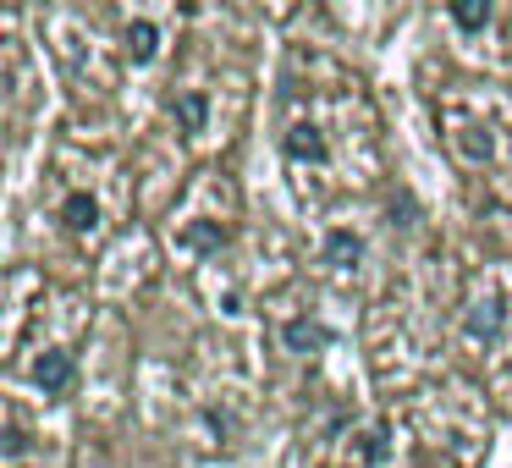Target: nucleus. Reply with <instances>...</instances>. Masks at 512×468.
<instances>
[{"mask_svg": "<svg viewBox=\"0 0 512 468\" xmlns=\"http://www.w3.org/2000/svg\"><path fill=\"white\" fill-rule=\"evenodd\" d=\"M507 292L496 281H479L474 292L463 298V314H457V342L468 347L474 358H485L490 347L501 342V325H507Z\"/></svg>", "mask_w": 512, "mask_h": 468, "instance_id": "f257e3e1", "label": "nucleus"}, {"mask_svg": "<svg viewBox=\"0 0 512 468\" xmlns=\"http://www.w3.org/2000/svg\"><path fill=\"white\" fill-rule=\"evenodd\" d=\"M226 237H232V210L210 215V210H199V199H188V210L171 215V248H182V259L221 254Z\"/></svg>", "mask_w": 512, "mask_h": 468, "instance_id": "f03ea898", "label": "nucleus"}, {"mask_svg": "<svg viewBox=\"0 0 512 468\" xmlns=\"http://www.w3.org/2000/svg\"><path fill=\"white\" fill-rule=\"evenodd\" d=\"M56 226L67 237H78V243H100L105 237V204L94 188H83V182H67L56 199Z\"/></svg>", "mask_w": 512, "mask_h": 468, "instance_id": "7ed1b4c3", "label": "nucleus"}, {"mask_svg": "<svg viewBox=\"0 0 512 468\" xmlns=\"http://www.w3.org/2000/svg\"><path fill=\"white\" fill-rule=\"evenodd\" d=\"M281 155L292 160L298 171H325L331 166V133H325L320 116H292L287 127H281Z\"/></svg>", "mask_w": 512, "mask_h": 468, "instance_id": "20e7f679", "label": "nucleus"}, {"mask_svg": "<svg viewBox=\"0 0 512 468\" xmlns=\"http://www.w3.org/2000/svg\"><path fill=\"white\" fill-rule=\"evenodd\" d=\"M171 127H177L188 144H204L215 133V89L210 83H182L171 94Z\"/></svg>", "mask_w": 512, "mask_h": 468, "instance_id": "39448f33", "label": "nucleus"}, {"mask_svg": "<svg viewBox=\"0 0 512 468\" xmlns=\"http://www.w3.org/2000/svg\"><path fill=\"white\" fill-rule=\"evenodd\" d=\"M28 375H34L39 397L56 402V397H67V391L78 386V358H72L67 342H45L34 358H28Z\"/></svg>", "mask_w": 512, "mask_h": 468, "instance_id": "423d86ee", "label": "nucleus"}, {"mask_svg": "<svg viewBox=\"0 0 512 468\" xmlns=\"http://www.w3.org/2000/svg\"><path fill=\"white\" fill-rule=\"evenodd\" d=\"M160 45H166V28H160L155 17H144V12L122 28V56L133 61V67H149V61L160 56Z\"/></svg>", "mask_w": 512, "mask_h": 468, "instance_id": "0eeeda50", "label": "nucleus"}, {"mask_svg": "<svg viewBox=\"0 0 512 468\" xmlns=\"http://www.w3.org/2000/svg\"><path fill=\"white\" fill-rule=\"evenodd\" d=\"M391 457H397V446H391V435L380 424H364V430L347 435V463L353 468H386Z\"/></svg>", "mask_w": 512, "mask_h": 468, "instance_id": "6e6552de", "label": "nucleus"}, {"mask_svg": "<svg viewBox=\"0 0 512 468\" xmlns=\"http://www.w3.org/2000/svg\"><path fill=\"white\" fill-rule=\"evenodd\" d=\"M452 149L468 160V166H485L496 155V138H490V122H457L452 127Z\"/></svg>", "mask_w": 512, "mask_h": 468, "instance_id": "1a4fd4ad", "label": "nucleus"}, {"mask_svg": "<svg viewBox=\"0 0 512 468\" xmlns=\"http://www.w3.org/2000/svg\"><path fill=\"white\" fill-rule=\"evenodd\" d=\"M281 342H287V353L309 358V353H320V347H325V331L314 320H292L287 331H281Z\"/></svg>", "mask_w": 512, "mask_h": 468, "instance_id": "9d476101", "label": "nucleus"}, {"mask_svg": "<svg viewBox=\"0 0 512 468\" xmlns=\"http://www.w3.org/2000/svg\"><path fill=\"white\" fill-rule=\"evenodd\" d=\"M446 12H452V23L463 28V34H485V23H490V0H452Z\"/></svg>", "mask_w": 512, "mask_h": 468, "instance_id": "9b49d317", "label": "nucleus"}, {"mask_svg": "<svg viewBox=\"0 0 512 468\" xmlns=\"http://www.w3.org/2000/svg\"><path fill=\"white\" fill-rule=\"evenodd\" d=\"M325 254H331V265H347V259H358V254H364V243H358V237H347V232H331Z\"/></svg>", "mask_w": 512, "mask_h": 468, "instance_id": "f8f14e48", "label": "nucleus"}, {"mask_svg": "<svg viewBox=\"0 0 512 468\" xmlns=\"http://www.w3.org/2000/svg\"><path fill=\"white\" fill-rule=\"evenodd\" d=\"M287 6H292V0H270V12H287Z\"/></svg>", "mask_w": 512, "mask_h": 468, "instance_id": "ddd939ff", "label": "nucleus"}]
</instances>
